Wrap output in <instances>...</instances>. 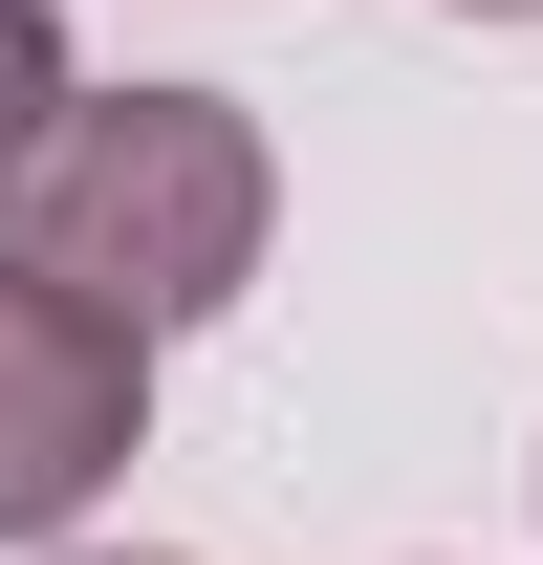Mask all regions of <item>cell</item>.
<instances>
[{
	"label": "cell",
	"mask_w": 543,
	"mask_h": 565,
	"mask_svg": "<svg viewBox=\"0 0 543 565\" xmlns=\"http://www.w3.org/2000/svg\"><path fill=\"white\" fill-rule=\"evenodd\" d=\"M262 131H239V87H66L44 131L0 152V262L109 305V327H196L262 282Z\"/></svg>",
	"instance_id": "obj_1"
},
{
	"label": "cell",
	"mask_w": 543,
	"mask_h": 565,
	"mask_svg": "<svg viewBox=\"0 0 543 565\" xmlns=\"http://www.w3.org/2000/svg\"><path fill=\"white\" fill-rule=\"evenodd\" d=\"M478 22H543V0H478Z\"/></svg>",
	"instance_id": "obj_4"
},
{
	"label": "cell",
	"mask_w": 543,
	"mask_h": 565,
	"mask_svg": "<svg viewBox=\"0 0 543 565\" xmlns=\"http://www.w3.org/2000/svg\"><path fill=\"white\" fill-rule=\"evenodd\" d=\"M44 109H66V22H44V0H0V152L44 131Z\"/></svg>",
	"instance_id": "obj_3"
},
{
	"label": "cell",
	"mask_w": 543,
	"mask_h": 565,
	"mask_svg": "<svg viewBox=\"0 0 543 565\" xmlns=\"http://www.w3.org/2000/svg\"><path fill=\"white\" fill-rule=\"evenodd\" d=\"M131 414H152V327H109V305L0 262V544L87 522V479L131 457Z\"/></svg>",
	"instance_id": "obj_2"
}]
</instances>
